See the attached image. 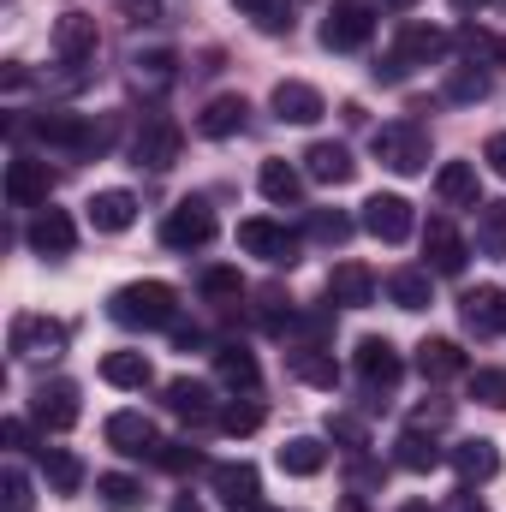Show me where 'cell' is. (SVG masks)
Masks as SVG:
<instances>
[{"mask_svg":"<svg viewBox=\"0 0 506 512\" xmlns=\"http://www.w3.org/2000/svg\"><path fill=\"white\" fill-rule=\"evenodd\" d=\"M108 316L126 322V328H167V322H173V286L137 280V286H126V292H114Z\"/></svg>","mask_w":506,"mask_h":512,"instance_id":"1","label":"cell"},{"mask_svg":"<svg viewBox=\"0 0 506 512\" xmlns=\"http://www.w3.org/2000/svg\"><path fill=\"white\" fill-rule=\"evenodd\" d=\"M370 149H376L381 167H393V173H417L423 161H429V131L411 126V120H399V126H381L370 137Z\"/></svg>","mask_w":506,"mask_h":512,"instance_id":"2","label":"cell"},{"mask_svg":"<svg viewBox=\"0 0 506 512\" xmlns=\"http://www.w3.org/2000/svg\"><path fill=\"white\" fill-rule=\"evenodd\" d=\"M370 30H376L370 6H364V0H340V6L328 12V24H322V42H328L334 54H352V48L370 42Z\"/></svg>","mask_w":506,"mask_h":512,"instance_id":"3","label":"cell"},{"mask_svg":"<svg viewBox=\"0 0 506 512\" xmlns=\"http://www.w3.org/2000/svg\"><path fill=\"white\" fill-rule=\"evenodd\" d=\"M215 239V215H209V203H197V197H185L167 221H161V245H173V251H191V245H209Z\"/></svg>","mask_w":506,"mask_h":512,"instance_id":"4","label":"cell"},{"mask_svg":"<svg viewBox=\"0 0 506 512\" xmlns=\"http://www.w3.org/2000/svg\"><path fill=\"white\" fill-rule=\"evenodd\" d=\"M30 417H36L42 429H72V423H78V387L72 382H42L36 399H30Z\"/></svg>","mask_w":506,"mask_h":512,"instance_id":"5","label":"cell"},{"mask_svg":"<svg viewBox=\"0 0 506 512\" xmlns=\"http://www.w3.org/2000/svg\"><path fill=\"white\" fill-rule=\"evenodd\" d=\"M364 227L376 233L381 245H405L411 239V203L405 197H370L364 203Z\"/></svg>","mask_w":506,"mask_h":512,"instance_id":"6","label":"cell"},{"mask_svg":"<svg viewBox=\"0 0 506 512\" xmlns=\"http://www.w3.org/2000/svg\"><path fill=\"white\" fill-rule=\"evenodd\" d=\"M54 54H60V66H84V60L96 54V18L66 12V18L54 24Z\"/></svg>","mask_w":506,"mask_h":512,"instance_id":"7","label":"cell"},{"mask_svg":"<svg viewBox=\"0 0 506 512\" xmlns=\"http://www.w3.org/2000/svg\"><path fill=\"white\" fill-rule=\"evenodd\" d=\"M60 346H66V328L60 322H48V316H18L12 322V352L18 358H42V352L54 358Z\"/></svg>","mask_w":506,"mask_h":512,"instance_id":"8","label":"cell"},{"mask_svg":"<svg viewBox=\"0 0 506 512\" xmlns=\"http://www.w3.org/2000/svg\"><path fill=\"white\" fill-rule=\"evenodd\" d=\"M108 447H120L126 459H143V453H155L161 441H155V423H149L143 411H114V417H108Z\"/></svg>","mask_w":506,"mask_h":512,"instance_id":"9","label":"cell"},{"mask_svg":"<svg viewBox=\"0 0 506 512\" xmlns=\"http://www.w3.org/2000/svg\"><path fill=\"white\" fill-rule=\"evenodd\" d=\"M239 245L245 251H256V256H268V262H298V239L286 233V227H274V221H245L239 227Z\"/></svg>","mask_w":506,"mask_h":512,"instance_id":"10","label":"cell"},{"mask_svg":"<svg viewBox=\"0 0 506 512\" xmlns=\"http://www.w3.org/2000/svg\"><path fill=\"white\" fill-rule=\"evenodd\" d=\"M274 114H280V120H292V126H316L328 108H322V96H316L310 84L286 78V84H274Z\"/></svg>","mask_w":506,"mask_h":512,"instance_id":"11","label":"cell"},{"mask_svg":"<svg viewBox=\"0 0 506 512\" xmlns=\"http://www.w3.org/2000/svg\"><path fill=\"white\" fill-rule=\"evenodd\" d=\"M48 191H54V173H48V161H12V173H6V197H12L18 209H30V203H48Z\"/></svg>","mask_w":506,"mask_h":512,"instance_id":"12","label":"cell"},{"mask_svg":"<svg viewBox=\"0 0 506 512\" xmlns=\"http://www.w3.org/2000/svg\"><path fill=\"white\" fill-rule=\"evenodd\" d=\"M459 310H465V328H477V334H506V292H495V286L465 292Z\"/></svg>","mask_w":506,"mask_h":512,"instance_id":"13","label":"cell"},{"mask_svg":"<svg viewBox=\"0 0 506 512\" xmlns=\"http://www.w3.org/2000/svg\"><path fill=\"white\" fill-rule=\"evenodd\" d=\"M131 221H137V197L131 191H96L90 197V227L96 233H126Z\"/></svg>","mask_w":506,"mask_h":512,"instance_id":"14","label":"cell"},{"mask_svg":"<svg viewBox=\"0 0 506 512\" xmlns=\"http://www.w3.org/2000/svg\"><path fill=\"white\" fill-rule=\"evenodd\" d=\"M358 376L370 387H399L405 364H399V352H393L387 340H364V346H358Z\"/></svg>","mask_w":506,"mask_h":512,"instance_id":"15","label":"cell"},{"mask_svg":"<svg viewBox=\"0 0 506 512\" xmlns=\"http://www.w3.org/2000/svg\"><path fill=\"white\" fill-rule=\"evenodd\" d=\"M131 155H137V167H173V155H179V126H173V120H155V126L131 143Z\"/></svg>","mask_w":506,"mask_h":512,"instance_id":"16","label":"cell"},{"mask_svg":"<svg viewBox=\"0 0 506 512\" xmlns=\"http://www.w3.org/2000/svg\"><path fill=\"white\" fill-rule=\"evenodd\" d=\"M370 292H376V280H370V268H364V262H340V268L328 274V298H334V304H346V310L370 304Z\"/></svg>","mask_w":506,"mask_h":512,"instance_id":"17","label":"cell"},{"mask_svg":"<svg viewBox=\"0 0 506 512\" xmlns=\"http://www.w3.org/2000/svg\"><path fill=\"white\" fill-rule=\"evenodd\" d=\"M423 251H429V262H435L441 274H459V268H465V239L453 233V221H429V227H423Z\"/></svg>","mask_w":506,"mask_h":512,"instance_id":"18","label":"cell"},{"mask_svg":"<svg viewBox=\"0 0 506 512\" xmlns=\"http://www.w3.org/2000/svg\"><path fill=\"white\" fill-rule=\"evenodd\" d=\"M304 161H310V179H322V185H346V179L358 173V161H352L346 143H316Z\"/></svg>","mask_w":506,"mask_h":512,"instance_id":"19","label":"cell"},{"mask_svg":"<svg viewBox=\"0 0 506 512\" xmlns=\"http://www.w3.org/2000/svg\"><path fill=\"white\" fill-rule=\"evenodd\" d=\"M245 114H251L245 96H215V102L203 108L197 131H203V137H233V131H245Z\"/></svg>","mask_w":506,"mask_h":512,"instance_id":"20","label":"cell"},{"mask_svg":"<svg viewBox=\"0 0 506 512\" xmlns=\"http://www.w3.org/2000/svg\"><path fill=\"white\" fill-rule=\"evenodd\" d=\"M30 245H36V251H48V256H66L72 245H78V227H72V215H66V209H48V215L30 227Z\"/></svg>","mask_w":506,"mask_h":512,"instance_id":"21","label":"cell"},{"mask_svg":"<svg viewBox=\"0 0 506 512\" xmlns=\"http://www.w3.org/2000/svg\"><path fill=\"white\" fill-rule=\"evenodd\" d=\"M417 370H423L429 382H447V376L465 370V352H459L453 340H423V346H417Z\"/></svg>","mask_w":506,"mask_h":512,"instance_id":"22","label":"cell"},{"mask_svg":"<svg viewBox=\"0 0 506 512\" xmlns=\"http://www.w3.org/2000/svg\"><path fill=\"white\" fill-rule=\"evenodd\" d=\"M215 489H221V501L233 512L256 507V471L251 465H215Z\"/></svg>","mask_w":506,"mask_h":512,"instance_id":"23","label":"cell"},{"mask_svg":"<svg viewBox=\"0 0 506 512\" xmlns=\"http://www.w3.org/2000/svg\"><path fill=\"white\" fill-rule=\"evenodd\" d=\"M322 465H328V447L310 441V435H298V441L280 447V471H292V477H316Z\"/></svg>","mask_w":506,"mask_h":512,"instance_id":"24","label":"cell"},{"mask_svg":"<svg viewBox=\"0 0 506 512\" xmlns=\"http://www.w3.org/2000/svg\"><path fill=\"white\" fill-rule=\"evenodd\" d=\"M102 382L149 387V358H143V352H108V358H102Z\"/></svg>","mask_w":506,"mask_h":512,"instance_id":"25","label":"cell"},{"mask_svg":"<svg viewBox=\"0 0 506 512\" xmlns=\"http://www.w3.org/2000/svg\"><path fill=\"white\" fill-rule=\"evenodd\" d=\"M453 465H459V477H495L501 471V453H495V441H459L453 447Z\"/></svg>","mask_w":506,"mask_h":512,"instance_id":"26","label":"cell"},{"mask_svg":"<svg viewBox=\"0 0 506 512\" xmlns=\"http://www.w3.org/2000/svg\"><path fill=\"white\" fill-rule=\"evenodd\" d=\"M167 411H173V417H191V423H203L215 405H209V387H203V382H173V387H167Z\"/></svg>","mask_w":506,"mask_h":512,"instance_id":"27","label":"cell"},{"mask_svg":"<svg viewBox=\"0 0 506 512\" xmlns=\"http://www.w3.org/2000/svg\"><path fill=\"white\" fill-rule=\"evenodd\" d=\"M441 48H447V36H441V30H429V24H405V36H399V60H405V66L435 60Z\"/></svg>","mask_w":506,"mask_h":512,"instance_id":"28","label":"cell"},{"mask_svg":"<svg viewBox=\"0 0 506 512\" xmlns=\"http://www.w3.org/2000/svg\"><path fill=\"white\" fill-rule=\"evenodd\" d=\"M435 191H441L447 203H471V209H477V167H471V161H453V167H441Z\"/></svg>","mask_w":506,"mask_h":512,"instance_id":"29","label":"cell"},{"mask_svg":"<svg viewBox=\"0 0 506 512\" xmlns=\"http://www.w3.org/2000/svg\"><path fill=\"white\" fill-rule=\"evenodd\" d=\"M387 298H393L399 310H423V304H429V274H417V268L387 274Z\"/></svg>","mask_w":506,"mask_h":512,"instance_id":"30","label":"cell"},{"mask_svg":"<svg viewBox=\"0 0 506 512\" xmlns=\"http://www.w3.org/2000/svg\"><path fill=\"white\" fill-rule=\"evenodd\" d=\"M292 376H304V382H316V387H334L340 382V364H334L328 352L304 346V352H292Z\"/></svg>","mask_w":506,"mask_h":512,"instance_id":"31","label":"cell"},{"mask_svg":"<svg viewBox=\"0 0 506 512\" xmlns=\"http://www.w3.org/2000/svg\"><path fill=\"white\" fill-rule=\"evenodd\" d=\"M256 185H262V197H268V203H298V191H304V185H298V173H292L286 161H268Z\"/></svg>","mask_w":506,"mask_h":512,"instance_id":"32","label":"cell"},{"mask_svg":"<svg viewBox=\"0 0 506 512\" xmlns=\"http://www.w3.org/2000/svg\"><path fill=\"white\" fill-rule=\"evenodd\" d=\"M42 471H48V483H54L60 495H72V489L84 483V465H78L72 453H60V447H42Z\"/></svg>","mask_w":506,"mask_h":512,"instance_id":"33","label":"cell"},{"mask_svg":"<svg viewBox=\"0 0 506 512\" xmlns=\"http://www.w3.org/2000/svg\"><path fill=\"white\" fill-rule=\"evenodd\" d=\"M399 465H405V471H435V465H441V447L411 429V435H399Z\"/></svg>","mask_w":506,"mask_h":512,"instance_id":"34","label":"cell"},{"mask_svg":"<svg viewBox=\"0 0 506 512\" xmlns=\"http://www.w3.org/2000/svg\"><path fill=\"white\" fill-rule=\"evenodd\" d=\"M96 495H102L114 512L143 507V483H137V477H102V483H96Z\"/></svg>","mask_w":506,"mask_h":512,"instance_id":"35","label":"cell"},{"mask_svg":"<svg viewBox=\"0 0 506 512\" xmlns=\"http://www.w3.org/2000/svg\"><path fill=\"white\" fill-rule=\"evenodd\" d=\"M477 245L489 256H506V203H489L483 221H477Z\"/></svg>","mask_w":506,"mask_h":512,"instance_id":"36","label":"cell"},{"mask_svg":"<svg viewBox=\"0 0 506 512\" xmlns=\"http://www.w3.org/2000/svg\"><path fill=\"white\" fill-rule=\"evenodd\" d=\"M215 370H221V382H233V387H256V358L239 352V346H227V352L215 358Z\"/></svg>","mask_w":506,"mask_h":512,"instance_id":"37","label":"cell"},{"mask_svg":"<svg viewBox=\"0 0 506 512\" xmlns=\"http://www.w3.org/2000/svg\"><path fill=\"white\" fill-rule=\"evenodd\" d=\"M471 399H483V405H506V370H477V376H471Z\"/></svg>","mask_w":506,"mask_h":512,"instance_id":"38","label":"cell"},{"mask_svg":"<svg viewBox=\"0 0 506 512\" xmlns=\"http://www.w3.org/2000/svg\"><path fill=\"white\" fill-rule=\"evenodd\" d=\"M447 96H453V102H483V96H489V78L465 66V72H453V84H447Z\"/></svg>","mask_w":506,"mask_h":512,"instance_id":"39","label":"cell"},{"mask_svg":"<svg viewBox=\"0 0 506 512\" xmlns=\"http://www.w3.org/2000/svg\"><path fill=\"white\" fill-rule=\"evenodd\" d=\"M239 292H245L239 268H209L203 274V298H239Z\"/></svg>","mask_w":506,"mask_h":512,"instance_id":"40","label":"cell"},{"mask_svg":"<svg viewBox=\"0 0 506 512\" xmlns=\"http://www.w3.org/2000/svg\"><path fill=\"white\" fill-rule=\"evenodd\" d=\"M221 429H227V435H251V429H262V405H227V411H221Z\"/></svg>","mask_w":506,"mask_h":512,"instance_id":"41","label":"cell"},{"mask_svg":"<svg viewBox=\"0 0 506 512\" xmlns=\"http://www.w3.org/2000/svg\"><path fill=\"white\" fill-rule=\"evenodd\" d=\"M310 233H316L322 245H346V239H352V221H346V215H316Z\"/></svg>","mask_w":506,"mask_h":512,"instance_id":"42","label":"cell"},{"mask_svg":"<svg viewBox=\"0 0 506 512\" xmlns=\"http://www.w3.org/2000/svg\"><path fill=\"white\" fill-rule=\"evenodd\" d=\"M161 465H167L173 477H185V471H197V465H203V453H197V447H185V441H167V453H161Z\"/></svg>","mask_w":506,"mask_h":512,"instance_id":"43","label":"cell"},{"mask_svg":"<svg viewBox=\"0 0 506 512\" xmlns=\"http://www.w3.org/2000/svg\"><path fill=\"white\" fill-rule=\"evenodd\" d=\"M233 6H245L262 30H280V24H292V18H280V0H233Z\"/></svg>","mask_w":506,"mask_h":512,"instance_id":"44","label":"cell"},{"mask_svg":"<svg viewBox=\"0 0 506 512\" xmlns=\"http://www.w3.org/2000/svg\"><path fill=\"white\" fill-rule=\"evenodd\" d=\"M6 512H30V483H24V471H6Z\"/></svg>","mask_w":506,"mask_h":512,"instance_id":"45","label":"cell"},{"mask_svg":"<svg viewBox=\"0 0 506 512\" xmlns=\"http://www.w3.org/2000/svg\"><path fill=\"white\" fill-rule=\"evenodd\" d=\"M131 66H137V78H143V72H149V78H167V72H173V54H167V48H155V54H137Z\"/></svg>","mask_w":506,"mask_h":512,"instance_id":"46","label":"cell"},{"mask_svg":"<svg viewBox=\"0 0 506 512\" xmlns=\"http://www.w3.org/2000/svg\"><path fill=\"white\" fill-rule=\"evenodd\" d=\"M483 161H489V167H495V173L506 179V131H495V137H489V149H483Z\"/></svg>","mask_w":506,"mask_h":512,"instance_id":"47","label":"cell"},{"mask_svg":"<svg viewBox=\"0 0 506 512\" xmlns=\"http://www.w3.org/2000/svg\"><path fill=\"white\" fill-rule=\"evenodd\" d=\"M126 12H131V24H149V18H161V6H155V0H126Z\"/></svg>","mask_w":506,"mask_h":512,"instance_id":"48","label":"cell"},{"mask_svg":"<svg viewBox=\"0 0 506 512\" xmlns=\"http://www.w3.org/2000/svg\"><path fill=\"white\" fill-rule=\"evenodd\" d=\"M453 512H489V507H483V501H471V495H465V501H459V507H453Z\"/></svg>","mask_w":506,"mask_h":512,"instance_id":"49","label":"cell"},{"mask_svg":"<svg viewBox=\"0 0 506 512\" xmlns=\"http://www.w3.org/2000/svg\"><path fill=\"white\" fill-rule=\"evenodd\" d=\"M173 512H203V507H197V501H191V495H179V507H173Z\"/></svg>","mask_w":506,"mask_h":512,"instance_id":"50","label":"cell"},{"mask_svg":"<svg viewBox=\"0 0 506 512\" xmlns=\"http://www.w3.org/2000/svg\"><path fill=\"white\" fill-rule=\"evenodd\" d=\"M477 6H483V0H453V12H477Z\"/></svg>","mask_w":506,"mask_h":512,"instance_id":"51","label":"cell"},{"mask_svg":"<svg viewBox=\"0 0 506 512\" xmlns=\"http://www.w3.org/2000/svg\"><path fill=\"white\" fill-rule=\"evenodd\" d=\"M340 512H364V501H346V507H340Z\"/></svg>","mask_w":506,"mask_h":512,"instance_id":"52","label":"cell"},{"mask_svg":"<svg viewBox=\"0 0 506 512\" xmlns=\"http://www.w3.org/2000/svg\"><path fill=\"white\" fill-rule=\"evenodd\" d=\"M381 6H417V0H381Z\"/></svg>","mask_w":506,"mask_h":512,"instance_id":"53","label":"cell"},{"mask_svg":"<svg viewBox=\"0 0 506 512\" xmlns=\"http://www.w3.org/2000/svg\"><path fill=\"white\" fill-rule=\"evenodd\" d=\"M405 512H429V507H423V501H411V507H405Z\"/></svg>","mask_w":506,"mask_h":512,"instance_id":"54","label":"cell"}]
</instances>
